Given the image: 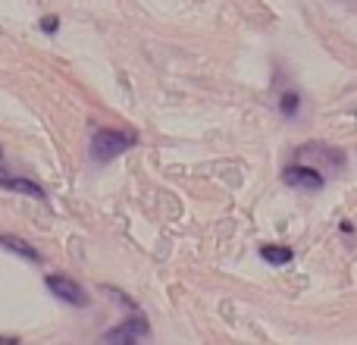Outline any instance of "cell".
Masks as SVG:
<instances>
[{
  "instance_id": "cell-2",
  "label": "cell",
  "mask_w": 357,
  "mask_h": 345,
  "mask_svg": "<svg viewBox=\"0 0 357 345\" xmlns=\"http://www.w3.org/2000/svg\"><path fill=\"white\" fill-rule=\"evenodd\" d=\"M44 283H47V289L54 292V295L60 298V302L75 304V308H88V304H91V298H88V292L82 289V286L75 283V279L60 277V273H50V277L44 279Z\"/></svg>"
},
{
  "instance_id": "cell-6",
  "label": "cell",
  "mask_w": 357,
  "mask_h": 345,
  "mask_svg": "<svg viewBox=\"0 0 357 345\" xmlns=\"http://www.w3.org/2000/svg\"><path fill=\"white\" fill-rule=\"evenodd\" d=\"M0 245H3L6 251H16L19 258L31 260V264H38V260H41V254H38L35 248H31L25 239H19V235H10V233H6V235H0Z\"/></svg>"
},
{
  "instance_id": "cell-8",
  "label": "cell",
  "mask_w": 357,
  "mask_h": 345,
  "mask_svg": "<svg viewBox=\"0 0 357 345\" xmlns=\"http://www.w3.org/2000/svg\"><path fill=\"white\" fill-rule=\"evenodd\" d=\"M298 107H301V94H298V91H285L282 98H279V110H282V117L295 119L298 117Z\"/></svg>"
},
{
  "instance_id": "cell-5",
  "label": "cell",
  "mask_w": 357,
  "mask_h": 345,
  "mask_svg": "<svg viewBox=\"0 0 357 345\" xmlns=\"http://www.w3.org/2000/svg\"><path fill=\"white\" fill-rule=\"evenodd\" d=\"M0 189H6V191H22V195H31V198H38V201H47V191H44L38 182H31V179L0 176Z\"/></svg>"
},
{
  "instance_id": "cell-10",
  "label": "cell",
  "mask_w": 357,
  "mask_h": 345,
  "mask_svg": "<svg viewBox=\"0 0 357 345\" xmlns=\"http://www.w3.org/2000/svg\"><path fill=\"white\" fill-rule=\"evenodd\" d=\"M0 170H3V151H0Z\"/></svg>"
},
{
  "instance_id": "cell-3",
  "label": "cell",
  "mask_w": 357,
  "mask_h": 345,
  "mask_svg": "<svg viewBox=\"0 0 357 345\" xmlns=\"http://www.w3.org/2000/svg\"><path fill=\"white\" fill-rule=\"evenodd\" d=\"M282 182L289 185V189L310 191V195L323 191V176L314 167H307V163H289L285 172H282Z\"/></svg>"
},
{
  "instance_id": "cell-9",
  "label": "cell",
  "mask_w": 357,
  "mask_h": 345,
  "mask_svg": "<svg viewBox=\"0 0 357 345\" xmlns=\"http://www.w3.org/2000/svg\"><path fill=\"white\" fill-rule=\"evenodd\" d=\"M41 31L44 35H56V31H60V19L56 16H41Z\"/></svg>"
},
{
  "instance_id": "cell-7",
  "label": "cell",
  "mask_w": 357,
  "mask_h": 345,
  "mask_svg": "<svg viewBox=\"0 0 357 345\" xmlns=\"http://www.w3.org/2000/svg\"><path fill=\"white\" fill-rule=\"evenodd\" d=\"M260 258H264L270 267H285L295 260V251H291V248H282V245H264L260 248Z\"/></svg>"
},
{
  "instance_id": "cell-4",
  "label": "cell",
  "mask_w": 357,
  "mask_h": 345,
  "mask_svg": "<svg viewBox=\"0 0 357 345\" xmlns=\"http://www.w3.org/2000/svg\"><path fill=\"white\" fill-rule=\"evenodd\" d=\"M142 336H148V323H144V317H135V321H126L116 330H110L104 339L107 342H135Z\"/></svg>"
},
{
  "instance_id": "cell-1",
  "label": "cell",
  "mask_w": 357,
  "mask_h": 345,
  "mask_svg": "<svg viewBox=\"0 0 357 345\" xmlns=\"http://www.w3.org/2000/svg\"><path fill=\"white\" fill-rule=\"evenodd\" d=\"M132 145H135V132L100 129V132H94L88 154H91V161H94V163H110L113 157L126 154V151H129Z\"/></svg>"
}]
</instances>
